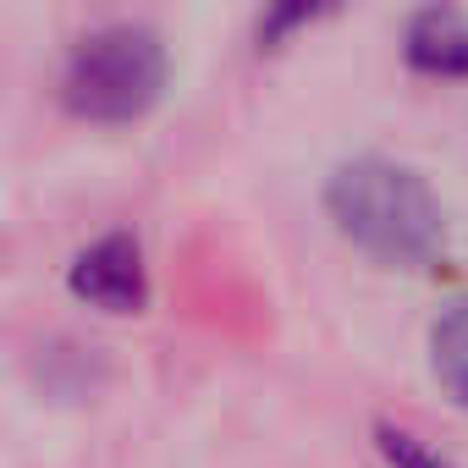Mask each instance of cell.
<instances>
[{
	"instance_id": "5b68a950",
	"label": "cell",
	"mask_w": 468,
	"mask_h": 468,
	"mask_svg": "<svg viewBox=\"0 0 468 468\" xmlns=\"http://www.w3.org/2000/svg\"><path fill=\"white\" fill-rule=\"evenodd\" d=\"M430 369L446 386V397L457 408H468V292L452 298L441 309V320L430 325Z\"/></svg>"
},
{
	"instance_id": "6da1fadb",
	"label": "cell",
	"mask_w": 468,
	"mask_h": 468,
	"mask_svg": "<svg viewBox=\"0 0 468 468\" xmlns=\"http://www.w3.org/2000/svg\"><path fill=\"white\" fill-rule=\"evenodd\" d=\"M325 209L342 226V238H353L364 254L419 271L446 249V209L430 193V182L386 154H358L342 160L325 182Z\"/></svg>"
},
{
	"instance_id": "52a82bcc",
	"label": "cell",
	"mask_w": 468,
	"mask_h": 468,
	"mask_svg": "<svg viewBox=\"0 0 468 468\" xmlns=\"http://www.w3.org/2000/svg\"><path fill=\"white\" fill-rule=\"evenodd\" d=\"M309 17H314L309 6H282V12L260 17V45H276V39H282V28H298V23H309Z\"/></svg>"
},
{
	"instance_id": "3957f363",
	"label": "cell",
	"mask_w": 468,
	"mask_h": 468,
	"mask_svg": "<svg viewBox=\"0 0 468 468\" xmlns=\"http://www.w3.org/2000/svg\"><path fill=\"white\" fill-rule=\"evenodd\" d=\"M72 292L105 314H138L149 303V265H144V243L133 238V231H105V238H94L72 271H67Z\"/></svg>"
},
{
	"instance_id": "7a4b0ae2",
	"label": "cell",
	"mask_w": 468,
	"mask_h": 468,
	"mask_svg": "<svg viewBox=\"0 0 468 468\" xmlns=\"http://www.w3.org/2000/svg\"><path fill=\"white\" fill-rule=\"evenodd\" d=\"M171 56L149 23H105L83 34L61 72V100L83 122H138L165 89Z\"/></svg>"
},
{
	"instance_id": "277c9868",
	"label": "cell",
	"mask_w": 468,
	"mask_h": 468,
	"mask_svg": "<svg viewBox=\"0 0 468 468\" xmlns=\"http://www.w3.org/2000/svg\"><path fill=\"white\" fill-rule=\"evenodd\" d=\"M402 56L430 78H468V12L463 6H419L402 28Z\"/></svg>"
},
{
	"instance_id": "8992f818",
	"label": "cell",
	"mask_w": 468,
	"mask_h": 468,
	"mask_svg": "<svg viewBox=\"0 0 468 468\" xmlns=\"http://www.w3.org/2000/svg\"><path fill=\"white\" fill-rule=\"evenodd\" d=\"M375 446L391 468H452L435 446H424V435H413L402 424H375Z\"/></svg>"
}]
</instances>
